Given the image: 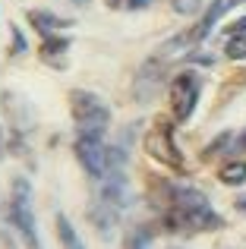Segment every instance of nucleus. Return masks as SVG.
<instances>
[{"label":"nucleus","instance_id":"nucleus-11","mask_svg":"<svg viewBox=\"0 0 246 249\" xmlns=\"http://www.w3.org/2000/svg\"><path fill=\"white\" fill-rule=\"evenodd\" d=\"M67 51V41L63 38H48V41L41 44V57H48V60H57V54H63Z\"/></svg>","mask_w":246,"mask_h":249},{"label":"nucleus","instance_id":"nucleus-15","mask_svg":"<svg viewBox=\"0 0 246 249\" xmlns=\"http://www.w3.org/2000/svg\"><path fill=\"white\" fill-rule=\"evenodd\" d=\"M13 44H16V51H25V41H22V35H19L16 29H13Z\"/></svg>","mask_w":246,"mask_h":249},{"label":"nucleus","instance_id":"nucleus-7","mask_svg":"<svg viewBox=\"0 0 246 249\" xmlns=\"http://www.w3.org/2000/svg\"><path fill=\"white\" fill-rule=\"evenodd\" d=\"M29 22L35 25L41 35H54V32H60V29H67L70 25V19H60V16H51V13H44V10H32L29 13Z\"/></svg>","mask_w":246,"mask_h":249},{"label":"nucleus","instance_id":"nucleus-6","mask_svg":"<svg viewBox=\"0 0 246 249\" xmlns=\"http://www.w3.org/2000/svg\"><path fill=\"white\" fill-rule=\"evenodd\" d=\"M145 152L152 155L155 161L167 164V167H177V170L183 167V158H180L177 145H174V133H171L167 123H158V126L145 136Z\"/></svg>","mask_w":246,"mask_h":249},{"label":"nucleus","instance_id":"nucleus-16","mask_svg":"<svg viewBox=\"0 0 246 249\" xmlns=\"http://www.w3.org/2000/svg\"><path fill=\"white\" fill-rule=\"evenodd\" d=\"M237 208H240V212H246V199H240V202H237Z\"/></svg>","mask_w":246,"mask_h":249},{"label":"nucleus","instance_id":"nucleus-12","mask_svg":"<svg viewBox=\"0 0 246 249\" xmlns=\"http://www.w3.org/2000/svg\"><path fill=\"white\" fill-rule=\"evenodd\" d=\"M57 224H60V237L70 243V249H82L79 246V240H76V233H73V227H70V221L67 218H57Z\"/></svg>","mask_w":246,"mask_h":249},{"label":"nucleus","instance_id":"nucleus-5","mask_svg":"<svg viewBox=\"0 0 246 249\" xmlns=\"http://www.w3.org/2000/svg\"><path fill=\"white\" fill-rule=\"evenodd\" d=\"M76 155H79V164L95 180H105V174L111 170V161H114V152L101 142V136H86V133H79V139H76Z\"/></svg>","mask_w":246,"mask_h":249},{"label":"nucleus","instance_id":"nucleus-13","mask_svg":"<svg viewBox=\"0 0 246 249\" xmlns=\"http://www.w3.org/2000/svg\"><path fill=\"white\" fill-rule=\"evenodd\" d=\"M202 0H174V10L177 13H199Z\"/></svg>","mask_w":246,"mask_h":249},{"label":"nucleus","instance_id":"nucleus-2","mask_svg":"<svg viewBox=\"0 0 246 249\" xmlns=\"http://www.w3.org/2000/svg\"><path fill=\"white\" fill-rule=\"evenodd\" d=\"M70 110H73V120L79 126V133H86V136H101L107 129V123H111V110L92 91H82V89L70 91Z\"/></svg>","mask_w":246,"mask_h":249},{"label":"nucleus","instance_id":"nucleus-8","mask_svg":"<svg viewBox=\"0 0 246 249\" xmlns=\"http://www.w3.org/2000/svg\"><path fill=\"white\" fill-rule=\"evenodd\" d=\"M221 183H228V186H240L246 183V161H230V164L221 167Z\"/></svg>","mask_w":246,"mask_h":249},{"label":"nucleus","instance_id":"nucleus-4","mask_svg":"<svg viewBox=\"0 0 246 249\" xmlns=\"http://www.w3.org/2000/svg\"><path fill=\"white\" fill-rule=\"evenodd\" d=\"M199 91H202V79H199V73L186 70V73H177V76H174V79H171V89H167L174 120H190V114L196 110Z\"/></svg>","mask_w":246,"mask_h":249},{"label":"nucleus","instance_id":"nucleus-9","mask_svg":"<svg viewBox=\"0 0 246 249\" xmlns=\"http://www.w3.org/2000/svg\"><path fill=\"white\" fill-rule=\"evenodd\" d=\"M224 51H228L230 60H246V32H237V35L228 41V48H224Z\"/></svg>","mask_w":246,"mask_h":249},{"label":"nucleus","instance_id":"nucleus-1","mask_svg":"<svg viewBox=\"0 0 246 249\" xmlns=\"http://www.w3.org/2000/svg\"><path fill=\"white\" fill-rule=\"evenodd\" d=\"M167 214H164V224L167 231H180V233H193V231H218L224 227L221 214L209 205L199 189L193 186H167Z\"/></svg>","mask_w":246,"mask_h":249},{"label":"nucleus","instance_id":"nucleus-17","mask_svg":"<svg viewBox=\"0 0 246 249\" xmlns=\"http://www.w3.org/2000/svg\"><path fill=\"white\" fill-rule=\"evenodd\" d=\"M240 145H243V148H246V136H243V139H240Z\"/></svg>","mask_w":246,"mask_h":249},{"label":"nucleus","instance_id":"nucleus-14","mask_svg":"<svg viewBox=\"0 0 246 249\" xmlns=\"http://www.w3.org/2000/svg\"><path fill=\"white\" fill-rule=\"evenodd\" d=\"M111 6H117V10H139V6H145L148 0H107Z\"/></svg>","mask_w":246,"mask_h":249},{"label":"nucleus","instance_id":"nucleus-18","mask_svg":"<svg viewBox=\"0 0 246 249\" xmlns=\"http://www.w3.org/2000/svg\"><path fill=\"white\" fill-rule=\"evenodd\" d=\"M0 155H3V142H0Z\"/></svg>","mask_w":246,"mask_h":249},{"label":"nucleus","instance_id":"nucleus-10","mask_svg":"<svg viewBox=\"0 0 246 249\" xmlns=\"http://www.w3.org/2000/svg\"><path fill=\"white\" fill-rule=\"evenodd\" d=\"M126 249H152V233H148L145 227H136L126 237Z\"/></svg>","mask_w":246,"mask_h":249},{"label":"nucleus","instance_id":"nucleus-3","mask_svg":"<svg viewBox=\"0 0 246 249\" xmlns=\"http://www.w3.org/2000/svg\"><path fill=\"white\" fill-rule=\"evenodd\" d=\"M10 218H13V227L22 233L25 246L41 249V240H38V231H35V214H32V186L22 177H16L10 189Z\"/></svg>","mask_w":246,"mask_h":249}]
</instances>
